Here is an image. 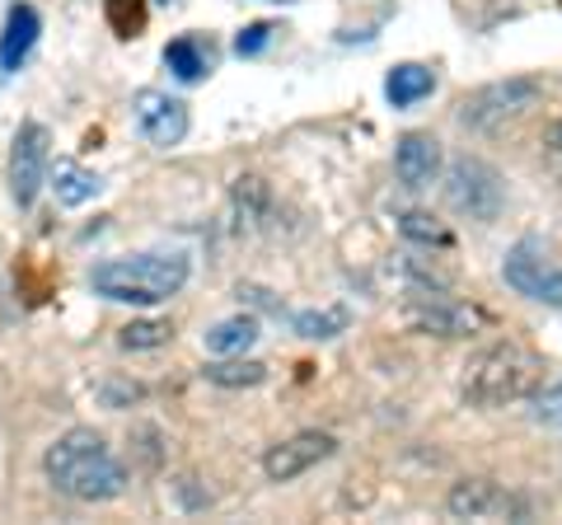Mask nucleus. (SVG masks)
<instances>
[{"instance_id":"obj_1","label":"nucleus","mask_w":562,"mask_h":525,"mask_svg":"<svg viewBox=\"0 0 562 525\" xmlns=\"http://www.w3.org/2000/svg\"><path fill=\"white\" fill-rule=\"evenodd\" d=\"M43 474L57 493L76 502H113L127 488V469L117 465L109 442L90 427H70L61 442H52L43 455Z\"/></svg>"},{"instance_id":"obj_2","label":"nucleus","mask_w":562,"mask_h":525,"mask_svg":"<svg viewBox=\"0 0 562 525\" xmlns=\"http://www.w3.org/2000/svg\"><path fill=\"white\" fill-rule=\"evenodd\" d=\"M188 282V258L183 254H132V258H109L90 272V287L103 301L122 305H160L179 295Z\"/></svg>"},{"instance_id":"obj_3","label":"nucleus","mask_w":562,"mask_h":525,"mask_svg":"<svg viewBox=\"0 0 562 525\" xmlns=\"http://www.w3.org/2000/svg\"><path fill=\"white\" fill-rule=\"evenodd\" d=\"M543 384V361L516 343H497L464 366V399L473 409H506Z\"/></svg>"},{"instance_id":"obj_4","label":"nucleus","mask_w":562,"mask_h":525,"mask_svg":"<svg viewBox=\"0 0 562 525\" xmlns=\"http://www.w3.org/2000/svg\"><path fill=\"white\" fill-rule=\"evenodd\" d=\"M446 202L469 221H497L502 202H506L502 174L492 169L487 160L464 155V160H454L450 174H446Z\"/></svg>"},{"instance_id":"obj_5","label":"nucleus","mask_w":562,"mask_h":525,"mask_svg":"<svg viewBox=\"0 0 562 525\" xmlns=\"http://www.w3.org/2000/svg\"><path fill=\"white\" fill-rule=\"evenodd\" d=\"M535 99H539V80H535V76H512V80L483 85L479 94H469V99L460 103V118L469 122V127L492 132V127H502L506 118L525 113Z\"/></svg>"},{"instance_id":"obj_6","label":"nucleus","mask_w":562,"mask_h":525,"mask_svg":"<svg viewBox=\"0 0 562 525\" xmlns=\"http://www.w3.org/2000/svg\"><path fill=\"white\" fill-rule=\"evenodd\" d=\"M446 512L454 521H530V502L492 479H460L446 498Z\"/></svg>"},{"instance_id":"obj_7","label":"nucleus","mask_w":562,"mask_h":525,"mask_svg":"<svg viewBox=\"0 0 562 525\" xmlns=\"http://www.w3.org/2000/svg\"><path fill=\"white\" fill-rule=\"evenodd\" d=\"M47 179V127L43 122H24L10 146V198L20 206H33Z\"/></svg>"},{"instance_id":"obj_8","label":"nucleus","mask_w":562,"mask_h":525,"mask_svg":"<svg viewBox=\"0 0 562 525\" xmlns=\"http://www.w3.org/2000/svg\"><path fill=\"white\" fill-rule=\"evenodd\" d=\"M502 277L512 282L520 295H530V301H543V305H558L562 310V272L549 268L539 254L535 239H520L512 254L502 262Z\"/></svg>"},{"instance_id":"obj_9","label":"nucleus","mask_w":562,"mask_h":525,"mask_svg":"<svg viewBox=\"0 0 562 525\" xmlns=\"http://www.w3.org/2000/svg\"><path fill=\"white\" fill-rule=\"evenodd\" d=\"M132 109H136V127H140V136H146L150 146L169 150V146H179L188 136V103L183 99H173L165 90H140L132 99Z\"/></svg>"},{"instance_id":"obj_10","label":"nucleus","mask_w":562,"mask_h":525,"mask_svg":"<svg viewBox=\"0 0 562 525\" xmlns=\"http://www.w3.org/2000/svg\"><path fill=\"white\" fill-rule=\"evenodd\" d=\"M408 324L422 328V334H436V338H464L483 324V310H473L464 301H450V295H413L408 301Z\"/></svg>"},{"instance_id":"obj_11","label":"nucleus","mask_w":562,"mask_h":525,"mask_svg":"<svg viewBox=\"0 0 562 525\" xmlns=\"http://www.w3.org/2000/svg\"><path fill=\"white\" fill-rule=\"evenodd\" d=\"M333 450H338V442H333L328 432H295L291 442H281L262 455V469H268L272 483H291V479H301L305 469L324 465Z\"/></svg>"},{"instance_id":"obj_12","label":"nucleus","mask_w":562,"mask_h":525,"mask_svg":"<svg viewBox=\"0 0 562 525\" xmlns=\"http://www.w3.org/2000/svg\"><path fill=\"white\" fill-rule=\"evenodd\" d=\"M394 169L403 188H427L441 174V142L431 132H408L394 146Z\"/></svg>"},{"instance_id":"obj_13","label":"nucleus","mask_w":562,"mask_h":525,"mask_svg":"<svg viewBox=\"0 0 562 525\" xmlns=\"http://www.w3.org/2000/svg\"><path fill=\"white\" fill-rule=\"evenodd\" d=\"M38 10L33 5H14L5 14V33H0V62H5V71H20L29 62L33 43H38Z\"/></svg>"},{"instance_id":"obj_14","label":"nucleus","mask_w":562,"mask_h":525,"mask_svg":"<svg viewBox=\"0 0 562 525\" xmlns=\"http://www.w3.org/2000/svg\"><path fill=\"white\" fill-rule=\"evenodd\" d=\"M258 343V320L254 314H235V320H221L206 328V353L211 357H244Z\"/></svg>"},{"instance_id":"obj_15","label":"nucleus","mask_w":562,"mask_h":525,"mask_svg":"<svg viewBox=\"0 0 562 525\" xmlns=\"http://www.w3.org/2000/svg\"><path fill=\"white\" fill-rule=\"evenodd\" d=\"M436 90V76L427 71V66H417V62H403L390 71V80H384V94H390L394 109H413V103H422Z\"/></svg>"},{"instance_id":"obj_16","label":"nucleus","mask_w":562,"mask_h":525,"mask_svg":"<svg viewBox=\"0 0 562 525\" xmlns=\"http://www.w3.org/2000/svg\"><path fill=\"white\" fill-rule=\"evenodd\" d=\"M202 376L211 384H221V390H254V384L268 380V366H262V361H244V357H221V361L202 366Z\"/></svg>"},{"instance_id":"obj_17","label":"nucleus","mask_w":562,"mask_h":525,"mask_svg":"<svg viewBox=\"0 0 562 525\" xmlns=\"http://www.w3.org/2000/svg\"><path fill=\"white\" fill-rule=\"evenodd\" d=\"M52 192H57L61 206H85L99 192V179L90 169H80L76 160H61L57 169H52Z\"/></svg>"},{"instance_id":"obj_18","label":"nucleus","mask_w":562,"mask_h":525,"mask_svg":"<svg viewBox=\"0 0 562 525\" xmlns=\"http://www.w3.org/2000/svg\"><path fill=\"white\" fill-rule=\"evenodd\" d=\"M165 66H169V71L179 76L183 85H198V80L206 76V52H202L198 38H173V43L165 47Z\"/></svg>"},{"instance_id":"obj_19","label":"nucleus","mask_w":562,"mask_h":525,"mask_svg":"<svg viewBox=\"0 0 562 525\" xmlns=\"http://www.w3.org/2000/svg\"><path fill=\"white\" fill-rule=\"evenodd\" d=\"M347 328V310L342 305H333V310H305V314H295V334L310 338V343H319V338H338Z\"/></svg>"},{"instance_id":"obj_20","label":"nucleus","mask_w":562,"mask_h":525,"mask_svg":"<svg viewBox=\"0 0 562 525\" xmlns=\"http://www.w3.org/2000/svg\"><path fill=\"white\" fill-rule=\"evenodd\" d=\"M169 338H173V328L165 320H136L117 334V343L127 347V353H150V347H165Z\"/></svg>"},{"instance_id":"obj_21","label":"nucleus","mask_w":562,"mask_h":525,"mask_svg":"<svg viewBox=\"0 0 562 525\" xmlns=\"http://www.w3.org/2000/svg\"><path fill=\"white\" fill-rule=\"evenodd\" d=\"M103 14H109L117 38H136L146 29V0H103Z\"/></svg>"},{"instance_id":"obj_22","label":"nucleus","mask_w":562,"mask_h":525,"mask_svg":"<svg viewBox=\"0 0 562 525\" xmlns=\"http://www.w3.org/2000/svg\"><path fill=\"white\" fill-rule=\"evenodd\" d=\"M398 231L408 235V239H417V244H436V249H450V231L436 216H427V212H403L398 216Z\"/></svg>"},{"instance_id":"obj_23","label":"nucleus","mask_w":562,"mask_h":525,"mask_svg":"<svg viewBox=\"0 0 562 525\" xmlns=\"http://www.w3.org/2000/svg\"><path fill=\"white\" fill-rule=\"evenodd\" d=\"M268 202H272V192H268V183L262 179H239L235 183V206H239V225L244 221H258L262 212H268Z\"/></svg>"},{"instance_id":"obj_24","label":"nucleus","mask_w":562,"mask_h":525,"mask_svg":"<svg viewBox=\"0 0 562 525\" xmlns=\"http://www.w3.org/2000/svg\"><path fill=\"white\" fill-rule=\"evenodd\" d=\"M535 417L539 423H562V380L535 390Z\"/></svg>"},{"instance_id":"obj_25","label":"nucleus","mask_w":562,"mask_h":525,"mask_svg":"<svg viewBox=\"0 0 562 525\" xmlns=\"http://www.w3.org/2000/svg\"><path fill=\"white\" fill-rule=\"evenodd\" d=\"M99 399L109 409H127V404H136L140 399V384H127V380H103L99 384Z\"/></svg>"},{"instance_id":"obj_26","label":"nucleus","mask_w":562,"mask_h":525,"mask_svg":"<svg viewBox=\"0 0 562 525\" xmlns=\"http://www.w3.org/2000/svg\"><path fill=\"white\" fill-rule=\"evenodd\" d=\"M268 43H272V24H249V29H244L239 38H235V52H239V57H258V52L268 47Z\"/></svg>"},{"instance_id":"obj_27","label":"nucleus","mask_w":562,"mask_h":525,"mask_svg":"<svg viewBox=\"0 0 562 525\" xmlns=\"http://www.w3.org/2000/svg\"><path fill=\"white\" fill-rule=\"evenodd\" d=\"M543 150H549L553 165H562V122H553V127L543 132Z\"/></svg>"},{"instance_id":"obj_28","label":"nucleus","mask_w":562,"mask_h":525,"mask_svg":"<svg viewBox=\"0 0 562 525\" xmlns=\"http://www.w3.org/2000/svg\"><path fill=\"white\" fill-rule=\"evenodd\" d=\"M5 76H10V71H5V62H0V85H5Z\"/></svg>"},{"instance_id":"obj_29","label":"nucleus","mask_w":562,"mask_h":525,"mask_svg":"<svg viewBox=\"0 0 562 525\" xmlns=\"http://www.w3.org/2000/svg\"><path fill=\"white\" fill-rule=\"evenodd\" d=\"M160 5H169V0H160Z\"/></svg>"}]
</instances>
